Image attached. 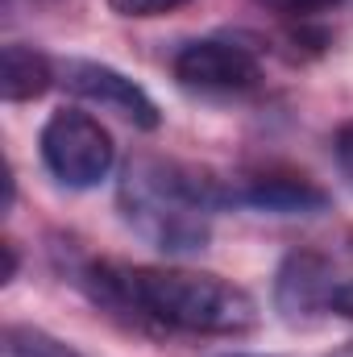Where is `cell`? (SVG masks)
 I'll list each match as a JSON object with an SVG mask.
<instances>
[{
  "label": "cell",
  "instance_id": "obj_1",
  "mask_svg": "<svg viewBox=\"0 0 353 357\" xmlns=\"http://www.w3.org/2000/svg\"><path fill=\"white\" fill-rule=\"evenodd\" d=\"M71 282L112 316L158 333L241 337L258 324V299L246 287L204 270L84 262L71 270Z\"/></svg>",
  "mask_w": 353,
  "mask_h": 357
},
{
  "label": "cell",
  "instance_id": "obj_11",
  "mask_svg": "<svg viewBox=\"0 0 353 357\" xmlns=\"http://www.w3.org/2000/svg\"><path fill=\"white\" fill-rule=\"evenodd\" d=\"M258 4L283 17H320V13L341 8V0H258Z\"/></svg>",
  "mask_w": 353,
  "mask_h": 357
},
{
  "label": "cell",
  "instance_id": "obj_2",
  "mask_svg": "<svg viewBox=\"0 0 353 357\" xmlns=\"http://www.w3.org/2000/svg\"><path fill=\"white\" fill-rule=\"evenodd\" d=\"M117 204L129 229L154 250L200 254L212 237V216L237 204V183L183 162L133 158L121 175Z\"/></svg>",
  "mask_w": 353,
  "mask_h": 357
},
{
  "label": "cell",
  "instance_id": "obj_7",
  "mask_svg": "<svg viewBox=\"0 0 353 357\" xmlns=\"http://www.w3.org/2000/svg\"><path fill=\"white\" fill-rule=\"evenodd\" d=\"M237 204L274 216H312L329 208V191L303 175H254L237 183Z\"/></svg>",
  "mask_w": 353,
  "mask_h": 357
},
{
  "label": "cell",
  "instance_id": "obj_9",
  "mask_svg": "<svg viewBox=\"0 0 353 357\" xmlns=\"http://www.w3.org/2000/svg\"><path fill=\"white\" fill-rule=\"evenodd\" d=\"M0 357H84V354H75L67 341H59L42 328L8 324L4 337H0Z\"/></svg>",
  "mask_w": 353,
  "mask_h": 357
},
{
  "label": "cell",
  "instance_id": "obj_4",
  "mask_svg": "<svg viewBox=\"0 0 353 357\" xmlns=\"http://www.w3.org/2000/svg\"><path fill=\"white\" fill-rule=\"evenodd\" d=\"M171 71L183 88L208 91V96H241L262 84L258 54L233 38H195V42L179 46Z\"/></svg>",
  "mask_w": 353,
  "mask_h": 357
},
{
  "label": "cell",
  "instance_id": "obj_3",
  "mask_svg": "<svg viewBox=\"0 0 353 357\" xmlns=\"http://www.w3.org/2000/svg\"><path fill=\"white\" fill-rule=\"evenodd\" d=\"M46 171L71 191L100 187L117 167V142L112 133L84 108H59L46 116L38 137Z\"/></svg>",
  "mask_w": 353,
  "mask_h": 357
},
{
  "label": "cell",
  "instance_id": "obj_5",
  "mask_svg": "<svg viewBox=\"0 0 353 357\" xmlns=\"http://www.w3.org/2000/svg\"><path fill=\"white\" fill-rule=\"evenodd\" d=\"M59 79H63V88L71 91V96H80V100H88V104H100V108L117 112L121 121H129V125H137V129H158V125H163V112H158L154 96L142 88V84H133L125 71L108 67V63L67 59V63L59 67Z\"/></svg>",
  "mask_w": 353,
  "mask_h": 357
},
{
  "label": "cell",
  "instance_id": "obj_8",
  "mask_svg": "<svg viewBox=\"0 0 353 357\" xmlns=\"http://www.w3.org/2000/svg\"><path fill=\"white\" fill-rule=\"evenodd\" d=\"M54 79H59V67L42 50H33L25 42L4 46V54H0V96L8 104H25V100L46 96Z\"/></svg>",
  "mask_w": 353,
  "mask_h": 357
},
{
  "label": "cell",
  "instance_id": "obj_14",
  "mask_svg": "<svg viewBox=\"0 0 353 357\" xmlns=\"http://www.w3.org/2000/svg\"><path fill=\"white\" fill-rule=\"evenodd\" d=\"M13 274H17V250H13V241L4 245V282H13Z\"/></svg>",
  "mask_w": 353,
  "mask_h": 357
},
{
  "label": "cell",
  "instance_id": "obj_12",
  "mask_svg": "<svg viewBox=\"0 0 353 357\" xmlns=\"http://www.w3.org/2000/svg\"><path fill=\"white\" fill-rule=\"evenodd\" d=\"M329 312H337V316L353 320V278H350V282H337V291H333V303H329Z\"/></svg>",
  "mask_w": 353,
  "mask_h": 357
},
{
  "label": "cell",
  "instance_id": "obj_13",
  "mask_svg": "<svg viewBox=\"0 0 353 357\" xmlns=\"http://www.w3.org/2000/svg\"><path fill=\"white\" fill-rule=\"evenodd\" d=\"M337 158H341V171L353 178V125H345L337 133Z\"/></svg>",
  "mask_w": 353,
  "mask_h": 357
},
{
  "label": "cell",
  "instance_id": "obj_15",
  "mask_svg": "<svg viewBox=\"0 0 353 357\" xmlns=\"http://www.w3.org/2000/svg\"><path fill=\"white\" fill-rule=\"evenodd\" d=\"M225 357H274V354H225Z\"/></svg>",
  "mask_w": 353,
  "mask_h": 357
},
{
  "label": "cell",
  "instance_id": "obj_6",
  "mask_svg": "<svg viewBox=\"0 0 353 357\" xmlns=\"http://www.w3.org/2000/svg\"><path fill=\"white\" fill-rule=\"evenodd\" d=\"M333 291H337L333 266H329L320 254H308V250L291 254V258L278 266V274H274V303H278V312H283L291 324L312 320L316 312H329Z\"/></svg>",
  "mask_w": 353,
  "mask_h": 357
},
{
  "label": "cell",
  "instance_id": "obj_10",
  "mask_svg": "<svg viewBox=\"0 0 353 357\" xmlns=\"http://www.w3.org/2000/svg\"><path fill=\"white\" fill-rule=\"evenodd\" d=\"M183 4H191V0H108V8L117 17H167Z\"/></svg>",
  "mask_w": 353,
  "mask_h": 357
}]
</instances>
